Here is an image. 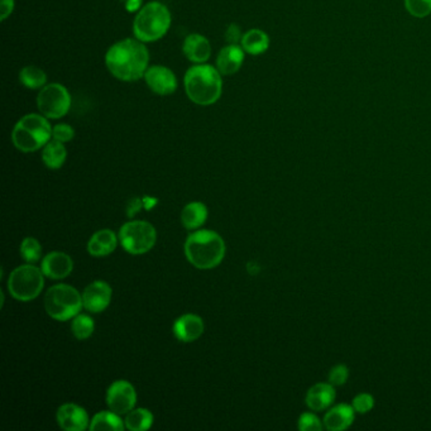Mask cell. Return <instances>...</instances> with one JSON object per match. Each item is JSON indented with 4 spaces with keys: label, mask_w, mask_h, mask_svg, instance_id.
<instances>
[{
    "label": "cell",
    "mask_w": 431,
    "mask_h": 431,
    "mask_svg": "<svg viewBox=\"0 0 431 431\" xmlns=\"http://www.w3.org/2000/svg\"><path fill=\"white\" fill-rule=\"evenodd\" d=\"M171 27L169 8L158 1H152L141 8L135 15L133 32L142 42H155L161 40Z\"/></svg>",
    "instance_id": "5"
},
{
    "label": "cell",
    "mask_w": 431,
    "mask_h": 431,
    "mask_svg": "<svg viewBox=\"0 0 431 431\" xmlns=\"http://www.w3.org/2000/svg\"><path fill=\"white\" fill-rule=\"evenodd\" d=\"M224 37H226V41L228 42V44H238V43H241L242 38H243L241 27L238 24H235V23H232L226 29Z\"/></svg>",
    "instance_id": "34"
},
{
    "label": "cell",
    "mask_w": 431,
    "mask_h": 431,
    "mask_svg": "<svg viewBox=\"0 0 431 431\" xmlns=\"http://www.w3.org/2000/svg\"><path fill=\"white\" fill-rule=\"evenodd\" d=\"M204 328V321L198 315L185 314L175 321L174 334L177 339L184 343H191L203 335Z\"/></svg>",
    "instance_id": "15"
},
{
    "label": "cell",
    "mask_w": 431,
    "mask_h": 431,
    "mask_svg": "<svg viewBox=\"0 0 431 431\" xmlns=\"http://www.w3.org/2000/svg\"><path fill=\"white\" fill-rule=\"evenodd\" d=\"M42 255V246L33 237L24 238L21 244V255L27 263H35L40 261Z\"/></svg>",
    "instance_id": "28"
},
{
    "label": "cell",
    "mask_w": 431,
    "mask_h": 431,
    "mask_svg": "<svg viewBox=\"0 0 431 431\" xmlns=\"http://www.w3.org/2000/svg\"><path fill=\"white\" fill-rule=\"evenodd\" d=\"M19 81L23 86L35 90L46 86L47 75L46 72L37 66H26L19 72Z\"/></svg>",
    "instance_id": "26"
},
{
    "label": "cell",
    "mask_w": 431,
    "mask_h": 431,
    "mask_svg": "<svg viewBox=\"0 0 431 431\" xmlns=\"http://www.w3.org/2000/svg\"><path fill=\"white\" fill-rule=\"evenodd\" d=\"M226 242L212 230H198L185 242V255L187 261L198 269H212L226 257Z\"/></svg>",
    "instance_id": "3"
},
{
    "label": "cell",
    "mask_w": 431,
    "mask_h": 431,
    "mask_svg": "<svg viewBox=\"0 0 431 431\" xmlns=\"http://www.w3.org/2000/svg\"><path fill=\"white\" fill-rule=\"evenodd\" d=\"M183 51L191 62L204 64L212 56V44L204 35L192 33L186 37Z\"/></svg>",
    "instance_id": "17"
},
{
    "label": "cell",
    "mask_w": 431,
    "mask_h": 431,
    "mask_svg": "<svg viewBox=\"0 0 431 431\" xmlns=\"http://www.w3.org/2000/svg\"><path fill=\"white\" fill-rule=\"evenodd\" d=\"M144 80L152 92L167 96L176 92L177 78L174 71L164 66H152L149 67L144 74Z\"/></svg>",
    "instance_id": "13"
},
{
    "label": "cell",
    "mask_w": 431,
    "mask_h": 431,
    "mask_svg": "<svg viewBox=\"0 0 431 431\" xmlns=\"http://www.w3.org/2000/svg\"><path fill=\"white\" fill-rule=\"evenodd\" d=\"M244 52L239 44H228L221 49L217 57V69L220 74L228 76L238 72L244 61Z\"/></svg>",
    "instance_id": "16"
},
{
    "label": "cell",
    "mask_w": 431,
    "mask_h": 431,
    "mask_svg": "<svg viewBox=\"0 0 431 431\" xmlns=\"http://www.w3.org/2000/svg\"><path fill=\"white\" fill-rule=\"evenodd\" d=\"M44 286L42 269L32 263L22 264L13 269L8 278V290L18 301L28 303L40 296Z\"/></svg>",
    "instance_id": "7"
},
{
    "label": "cell",
    "mask_w": 431,
    "mask_h": 431,
    "mask_svg": "<svg viewBox=\"0 0 431 431\" xmlns=\"http://www.w3.org/2000/svg\"><path fill=\"white\" fill-rule=\"evenodd\" d=\"M15 0H1L0 1V19L6 21L13 13Z\"/></svg>",
    "instance_id": "35"
},
{
    "label": "cell",
    "mask_w": 431,
    "mask_h": 431,
    "mask_svg": "<svg viewBox=\"0 0 431 431\" xmlns=\"http://www.w3.org/2000/svg\"><path fill=\"white\" fill-rule=\"evenodd\" d=\"M137 392L135 386L126 380L113 382L106 391V405L118 415H127L135 409Z\"/></svg>",
    "instance_id": "10"
},
{
    "label": "cell",
    "mask_w": 431,
    "mask_h": 431,
    "mask_svg": "<svg viewBox=\"0 0 431 431\" xmlns=\"http://www.w3.org/2000/svg\"><path fill=\"white\" fill-rule=\"evenodd\" d=\"M113 296V290L109 283L105 281H94L87 285L83 292V304L86 310L92 314H98L106 310L110 305Z\"/></svg>",
    "instance_id": "12"
},
{
    "label": "cell",
    "mask_w": 431,
    "mask_h": 431,
    "mask_svg": "<svg viewBox=\"0 0 431 431\" xmlns=\"http://www.w3.org/2000/svg\"><path fill=\"white\" fill-rule=\"evenodd\" d=\"M157 232L149 221L132 220L121 226L119 242L130 255H144L155 247Z\"/></svg>",
    "instance_id": "8"
},
{
    "label": "cell",
    "mask_w": 431,
    "mask_h": 431,
    "mask_svg": "<svg viewBox=\"0 0 431 431\" xmlns=\"http://www.w3.org/2000/svg\"><path fill=\"white\" fill-rule=\"evenodd\" d=\"M52 129L49 118L42 114H28L15 124L12 141L21 152H35L51 141Z\"/></svg>",
    "instance_id": "4"
},
{
    "label": "cell",
    "mask_w": 431,
    "mask_h": 431,
    "mask_svg": "<svg viewBox=\"0 0 431 431\" xmlns=\"http://www.w3.org/2000/svg\"><path fill=\"white\" fill-rule=\"evenodd\" d=\"M71 330L75 335V338L78 340L89 339L95 330V323L92 318L86 314H78L75 318L72 319L71 323Z\"/></svg>",
    "instance_id": "27"
},
{
    "label": "cell",
    "mask_w": 431,
    "mask_h": 431,
    "mask_svg": "<svg viewBox=\"0 0 431 431\" xmlns=\"http://www.w3.org/2000/svg\"><path fill=\"white\" fill-rule=\"evenodd\" d=\"M71 106L70 92L61 84L43 86L37 96L40 113L49 119H60L69 113Z\"/></svg>",
    "instance_id": "9"
},
{
    "label": "cell",
    "mask_w": 431,
    "mask_h": 431,
    "mask_svg": "<svg viewBox=\"0 0 431 431\" xmlns=\"http://www.w3.org/2000/svg\"><path fill=\"white\" fill-rule=\"evenodd\" d=\"M89 429L92 431H123L126 429V424L121 415L113 411H101L92 417Z\"/></svg>",
    "instance_id": "24"
},
{
    "label": "cell",
    "mask_w": 431,
    "mask_h": 431,
    "mask_svg": "<svg viewBox=\"0 0 431 431\" xmlns=\"http://www.w3.org/2000/svg\"><path fill=\"white\" fill-rule=\"evenodd\" d=\"M354 410L357 414H367L369 411L375 407V398L369 394H360L354 397L353 403H352Z\"/></svg>",
    "instance_id": "31"
},
{
    "label": "cell",
    "mask_w": 431,
    "mask_h": 431,
    "mask_svg": "<svg viewBox=\"0 0 431 431\" xmlns=\"http://www.w3.org/2000/svg\"><path fill=\"white\" fill-rule=\"evenodd\" d=\"M208 214L209 212H208V208H206L205 204L198 203V201L190 203L183 209L181 223L189 230L198 229L205 223L206 219H208Z\"/></svg>",
    "instance_id": "22"
},
{
    "label": "cell",
    "mask_w": 431,
    "mask_h": 431,
    "mask_svg": "<svg viewBox=\"0 0 431 431\" xmlns=\"http://www.w3.org/2000/svg\"><path fill=\"white\" fill-rule=\"evenodd\" d=\"M348 377H349V369L344 364H337L329 372L328 380H329V383H332L335 387V386H343L348 380Z\"/></svg>",
    "instance_id": "32"
},
{
    "label": "cell",
    "mask_w": 431,
    "mask_h": 431,
    "mask_svg": "<svg viewBox=\"0 0 431 431\" xmlns=\"http://www.w3.org/2000/svg\"><path fill=\"white\" fill-rule=\"evenodd\" d=\"M119 1H121V3H123V4H124V3H126V1H127V0H119Z\"/></svg>",
    "instance_id": "37"
},
{
    "label": "cell",
    "mask_w": 431,
    "mask_h": 431,
    "mask_svg": "<svg viewBox=\"0 0 431 431\" xmlns=\"http://www.w3.org/2000/svg\"><path fill=\"white\" fill-rule=\"evenodd\" d=\"M57 424L65 431H85L90 428V419L84 407L76 403H64L56 414Z\"/></svg>",
    "instance_id": "11"
},
{
    "label": "cell",
    "mask_w": 431,
    "mask_h": 431,
    "mask_svg": "<svg viewBox=\"0 0 431 431\" xmlns=\"http://www.w3.org/2000/svg\"><path fill=\"white\" fill-rule=\"evenodd\" d=\"M66 158H67V151L62 142L52 140L43 147V163L51 170H58L60 167H62Z\"/></svg>",
    "instance_id": "23"
},
{
    "label": "cell",
    "mask_w": 431,
    "mask_h": 431,
    "mask_svg": "<svg viewBox=\"0 0 431 431\" xmlns=\"http://www.w3.org/2000/svg\"><path fill=\"white\" fill-rule=\"evenodd\" d=\"M355 410L352 405L339 403L326 412L324 417V428L330 431H341L353 424Z\"/></svg>",
    "instance_id": "19"
},
{
    "label": "cell",
    "mask_w": 431,
    "mask_h": 431,
    "mask_svg": "<svg viewBox=\"0 0 431 431\" xmlns=\"http://www.w3.org/2000/svg\"><path fill=\"white\" fill-rule=\"evenodd\" d=\"M74 137H75V130L69 124L61 123V124L55 126L52 129V138L56 141L67 143V142L72 141Z\"/></svg>",
    "instance_id": "33"
},
{
    "label": "cell",
    "mask_w": 431,
    "mask_h": 431,
    "mask_svg": "<svg viewBox=\"0 0 431 431\" xmlns=\"http://www.w3.org/2000/svg\"><path fill=\"white\" fill-rule=\"evenodd\" d=\"M405 7L416 18H425L431 15V0H405Z\"/></svg>",
    "instance_id": "29"
},
{
    "label": "cell",
    "mask_w": 431,
    "mask_h": 431,
    "mask_svg": "<svg viewBox=\"0 0 431 431\" xmlns=\"http://www.w3.org/2000/svg\"><path fill=\"white\" fill-rule=\"evenodd\" d=\"M185 90L189 99L201 106L215 104L223 92L221 74L210 65L196 64L185 75Z\"/></svg>",
    "instance_id": "2"
},
{
    "label": "cell",
    "mask_w": 431,
    "mask_h": 431,
    "mask_svg": "<svg viewBox=\"0 0 431 431\" xmlns=\"http://www.w3.org/2000/svg\"><path fill=\"white\" fill-rule=\"evenodd\" d=\"M43 275L51 280H62L70 275L74 269V261L64 252H51L41 263Z\"/></svg>",
    "instance_id": "14"
},
{
    "label": "cell",
    "mask_w": 431,
    "mask_h": 431,
    "mask_svg": "<svg viewBox=\"0 0 431 431\" xmlns=\"http://www.w3.org/2000/svg\"><path fill=\"white\" fill-rule=\"evenodd\" d=\"M241 46L249 55L258 56L269 50V35L262 29H249L243 35Z\"/></svg>",
    "instance_id": "21"
},
{
    "label": "cell",
    "mask_w": 431,
    "mask_h": 431,
    "mask_svg": "<svg viewBox=\"0 0 431 431\" xmlns=\"http://www.w3.org/2000/svg\"><path fill=\"white\" fill-rule=\"evenodd\" d=\"M142 1L143 0H127L124 3V7L127 9L129 13H133V12H140L142 7Z\"/></svg>",
    "instance_id": "36"
},
{
    "label": "cell",
    "mask_w": 431,
    "mask_h": 431,
    "mask_svg": "<svg viewBox=\"0 0 431 431\" xmlns=\"http://www.w3.org/2000/svg\"><path fill=\"white\" fill-rule=\"evenodd\" d=\"M153 420L155 417L152 415V412L149 409L141 407L129 411L124 419V424L128 430L144 431L149 430L153 425Z\"/></svg>",
    "instance_id": "25"
},
{
    "label": "cell",
    "mask_w": 431,
    "mask_h": 431,
    "mask_svg": "<svg viewBox=\"0 0 431 431\" xmlns=\"http://www.w3.org/2000/svg\"><path fill=\"white\" fill-rule=\"evenodd\" d=\"M149 62V50L144 42L137 38H126L114 43L105 55L109 72L114 78L128 83L144 78Z\"/></svg>",
    "instance_id": "1"
},
{
    "label": "cell",
    "mask_w": 431,
    "mask_h": 431,
    "mask_svg": "<svg viewBox=\"0 0 431 431\" xmlns=\"http://www.w3.org/2000/svg\"><path fill=\"white\" fill-rule=\"evenodd\" d=\"M337 392L332 383H316L306 394V405L312 411H324L335 401Z\"/></svg>",
    "instance_id": "18"
},
{
    "label": "cell",
    "mask_w": 431,
    "mask_h": 431,
    "mask_svg": "<svg viewBox=\"0 0 431 431\" xmlns=\"http://www.w3.org/2000/svg\"><path fill=\"white\" fill-rule=\"evenodd\" d=\"M83 295L74 286L60 283L52 286L44 295V309L57 321H67L80 314Z\"/></svg>",
    "instance_id": "6"
},
{
    "label": "cell",
    "mask_w": 431,
    "mask_h": 431,
    "mask_svg": "<svg viewBox=\"0 0 431 431\" xmlns=\"http://www.w3.org/2000/svg\"><path fill=\"white\" fill-rule=\"evenodd\" d=\"M323 428L324 423H321L312 412H305L298 419V429L301 431H320L323 430Z\"/></svg>",
    "instance_id": "30"
},
{
    "label": "cell",
    "mask_w": 431,
    "mask_h": 431,
    "mask_svg": "<svg viewBox=\"0 0 431 431\" xmlns=\"http://www.w3.org/2000/svg\"><path fill=\"white\" fill-rule=\"evenodd\" d=\"M118 237L110 229H101L92 234L87 242V252L94 257H105L112 255L118 246Z\"/></svg>",
    "instance_id": "20"
}]
</instances>
